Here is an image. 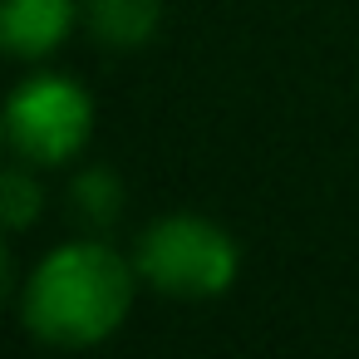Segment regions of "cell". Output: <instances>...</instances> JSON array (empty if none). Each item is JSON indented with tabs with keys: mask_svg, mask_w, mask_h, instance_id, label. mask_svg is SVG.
<instances>
[{
	"mask_svg": "<svg viewBox=\"0 0 359 359\" xmlns=\"http://www.w3.org/2000/svg\"><path fill=\"white\" fill-rule=\"evenodd\" d=\"M138 290L133 256L99 231H79L40 251L15 280V320L45 349H99L128 325Z\"/></svg>",
	"mask_w": 359,
	"mask_h": 359,
	"instance_id": "6da1fadb",
	"label": "cell"
},
{
	"mask_svg": "<svg viewBox=\"0 0 359 359\" xmlns=\"http://www.w3.org/2000/svg\"><path fill=\"white\" fill-rule=\"evenodd\" d=\"M163 25V0H84V30L109 55H138Z\"/></svg>",
	"mask_w": 359,
	"mask_h": 359,
	"instance_id": "5b68a950",
	"label": "cell"
},
{
	"mask_svg": "<svg viewBox=\"0 0 359 359\" xmlns=\"http://www.w3.org/2000/svg\"><path fill=\"white\" fill-rule=\"evenodd\" d=\"M84 25L79 0H0V45L20 65L55 60Z\"/></svg>",
	"mask_w": 359,
	"mask_h": 359,
	"instance_id": "277c9868",
	"label": "cell"
},
{
	"mask_svg": "<svg viewBox=\"0 0 359 359\" xmlns=\"http://www.w3.org/2000/svg\"><path fill=\"white\" fill-rule=\"evenodd\" d=\"M123 177L104 163H89L79 172H69V187H65V202H69V217L79 222V231H99L109 236V226L123 217Z\"/></svg>",
	"mask_w": 359,
	"mask_h": 359,
	"instance_id": "8992f818",
	"label": "cell"
},
{
	"mask_svg": "<svg viewBox=\"0 0 359 359\" xmlns=\"http://www.w3.org/2000/svg\"><path fill=\"white\" fill-rule=\"evenodd\" d=\"M40 217H45V182H40V168L11 158L6 177H0V222H6L11 236H20V231H30Z\"/></svg>",
	"mask_w": 359,
	"mask_h": 359,
	"instance_id": "52a82bcc",
	"label": "cell"
},
{
	"mask_svg": "<svg viewBox=\"0 0 359 359\" xmlns=\"http://www.w3.org/2000/svg\"><path fill=\"white\" fill-rule=\"evenodd\" d=\"M133 266L143 290L182 305L222 300L241 276V241L207 212H163L133 241Z\"/></svg>",
	"mask_w": 359,
	"mask_h": 359,
	"instance_id": "7a4b0ae2",
	"label": "cell"
},
{
	"mask_svg": "<svg viewBox=\"0 0 359 359\" xmlns=\"http://www.w3.org/2000/svg\"><path fill=\"white\" fill-rule=\"evenodd\" d=\"M94 94L60 69H35L25 74L11 94H6V114H0V133H6L11 158L40 168V172H60L69 163L84 158V148L94 143Z\"/></svg>",
	"mask_w": 359,
	"mask_h": 359,
	"instance_id": "3957f363",
	"label": "cell"
}]
</instances>
